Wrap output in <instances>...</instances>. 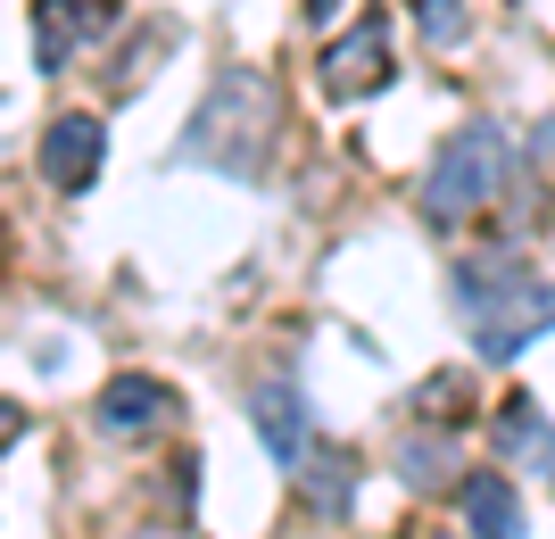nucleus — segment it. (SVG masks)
<instances>
[{"instance_id": "1", "label": "nucleus", "mask_w": 555, "mask_h": 539, "mask_svg": "<svg viewBox=\"0 0 555 539\" xmlns=\"http://www.w3.org/2000/svg\"><path fill=\"white\" fill-rule=\"evenodd\" d=\"M266 141H274V84L257 67H224L183 125V158L249 183V175H266Z\"/></svg>"}, {"instance_id": "2", "label": "nucleus", "mask_w": 555, "mask_h": 539, "mask_svg": "<svg viewBox=\"0 0 555 539\" xmlns=\"http://www.w3.org/2000/svg\"><path fill=\"white\" fill-rule=\"evenodd\" d=\"M456 307L473 316V341L481 357H522L539 332L555 324V282L522 274V266H464L456 274Z\"/></svg>"}, {"instance_id": "3", "label": "nucleus", "mask_w": 555, "mask_h": 539, "mask_svg": "<svg viewBox=\"0 0 555 539\" xmlns=\"http://www.w3.org/2000/svg\"><path fill=\"white\" fill-rule=\"evenodd\" d=\"M506 158L514 150H506L498 125H464L440 158H431V175H423V216H431V224H456V216H473L481 200H498Z\"/></svg>"}, {"instance_id": "4", "label": "nucleus", "mask_w": 555, "mask_h": 539, "mask_svg": "<svg viewBox=\"0 0 555 539\" xmlns=\"http://www.w3.org/2000/svg\"><path fill=\"white\" fill-rule=\"evenodd\" d=\"M315 75H324V100H357V92H382L390 84V17L373 9L365 25H348L340 42L315 59Z\"/></svg>"}, {"instance_id": "5", "label": "nucleus", "mask_w": 555, "mask_h": 539, "mask_svg": "<svg viewBox=\"0 0 555 539\" xmlns=\"http://www.w3.org/2000/svg\"><path fill=\"white\" fill-rule=\"evenodd\" d=\"M116 25V0H34V67L59 75L83 42Z\"/></svg>"}, {"instance_id": "6", "label": "nucleus", "mask_w": 555, "mask_h": 539, "mask_svg": "<svg viewBox=\"0 0 555 539\" xmlns=\"http://www.w3.org/2000/svg\"><path fill=\"white\" fill-rule=\"evenodd\" d=\"M100 158H108V125H100V117H83V108L50 117V133H42V175H50V191L100 183Z\"/></svg>"}, {"instance_id": "7", "label": "nucleus", "mask_w": 555, "mask_h": 539, "mask_svg": "<svg viewBox=\"0 0 555 539\" xmlns=\"http://www.w3.org/2000/svg\"><path fill=\"white\" fill-rule=\"evenodd\" d=\"M249 423H257V440L274 448V465L307 473V457H315V432H307V399L291 390V382H257Z\"/></svg>"}, {"instance_id": "8", "label": "nucleus", "mask_w": 555, "mask_h": 539, "mask_svg": "<svg viewBox=\"0 0 555 539\" xmlns=\"http://www.w3.org/2000/svg\"><path fill=\"white\" fill-rule=\"evenodd\" d=\"M175 415V390H166L158 374H116L108 390H100V432H158V423Z\"/></svg>"}, {"instance_id": "9", "label": "nucleus", "mask_w": 555, "mask_h": 539, "mask_svg": "<svg viewBox=\"0 0 555 539\" xmlns=\"http://www.w3.org/2000/svg\"><path fill=\"white\" fill-rule=\"evenodd\" d=\"M464 515H473V539H522V498H514L506 473H473L464 482Z\"/></svg>"}, {"instance_id": "10", "label": "nucleus", "mask_w": 555, "mask_h": 539, "mask_svg": "<svg viewBox=\"0 0 555 539\" xmlns=\"http://www.w3.org/2000/svg\"><path fill=\"white\" fill-rule=\"evenodd\" d=\"M498 457H539V465H555V432H547V415H539L531 399L498 407Z\"/></svg>"}, {"instance_id": "11", "label": "nucleus", "mask_w": 555, "mask_h": 539, "mask_svg": "<svg viewBox=\"0 0 555 539\" xmlns=\"http://www.w3.org/2000/svg\"><path fill=\"white\" fill-rule=\"evenodd\" d=\"M448 473H456V440H398V482H406V490H440Z\"/></svg>"}, {"instance_id": "12", "label": "nucleus", "mask_w": 555, "mask_h": 539, "mask_svg": "<svg viewBox=\"0 0 555 539\" xmlns=\"http://www.w3.org/2000/svg\"><path fill=\"white\" fill-rule=\"evenodd\" d=\"M415 25L431 50H456L464 42V0H415Z\"/></svg>"}, {"instance_id": "13", "label": "nucleus", "mask_w": 555, "mask_h": 539, "mask_svg": "<svg viewBox=\"0 0 555 539\" xmlns=\"http://www.w3.org/2000/svg\"><path fill=\"white\" fill-rule=\"evenodd\" d=\"M17 423H25V415H17V407H9V399H0V448L17 440Z\"/></svg>"}, {"instance_id": "14", "label": "nucleus", "mask_w": 555, "mask_h": 539, "mask_svg": "<svg viewBox=\"0 0 555 539\" xmlns=\"http://www.w3.org/2000/svg\"><path fill=\"white\" fill-rule=\"evenodd\" d=\"M332 9H340V0H307V17H315V25H324V17H332Z\"/></svg>"}, {"instance_id": "15", "label": "nucleus", "mask_w": 555, "mask_h": 539, "mask_svg": "<svg viewBox=\"0 0 555 539\" xmlns=\"http://www.w3.org/2000/svg\"><path fill=\"white\" fill-rule=\"evenodd\" d=\"M141 539H183V531H141Z\"/></svg>"}, {"instance_id": "16", "label": "nucleus", "mask_w": 555, "mask_h": 539, "mask_svg": "<svg viewBox=\"0 0 555 539\" xmlns=\"http://www.w3.org/2000/svg\"><path fill=\"white\" fill-rule=\"evenodd\" d=\"M547 473H555V465H547Z\"/></svg>"}]
</instances>
